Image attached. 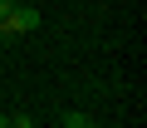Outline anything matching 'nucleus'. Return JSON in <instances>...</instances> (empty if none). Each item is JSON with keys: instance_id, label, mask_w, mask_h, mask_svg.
I'll return each instance as SVG.
<instances>
[{"instance_id": "obj_1", "label": "nucleus", "mask_w": 147, "mask_h": 128, "mask_svg": "<svg viewBox=\"0 0 147 128\" xmlns=\"http://www.w3.org/2000/svg\"><path fill=\"white\" fill-rule=\"evenodd\" d=\"M30 30H39V10H34V5H15L10 20H0V39H10V35H30Z\"/></svg>"}, {"instance_id": "obj_2", "label": "nucleus", "mask_w": 147, "mask_h": 128, "mask_svg": "<svg viewBox=\"0 0 147 128\" xmlns=\"http://www.w3.org/2000/svg\"><path fill=\"white\" fill-rule=\"evenodd\" d=\"M64 128H93L88 113H64Z\"/></svg>"}, {"instance_id": "obj_3", "label": "nucleus", "mask_w": 147, "mask_h": 128, "mask_svg": "<svg viewBox=\"0 0 147 128\" xmlns=\"http://www.w3.org/2000/svg\"><path fill=\"white\" fill-rule=\"evenodd\" d=\"M10 128H39V123H34L30 113H10Z\"/></svg>"}, {"instance_id": "obj_4", "label": "nucleus", "mask_w": 147, "mask_h": 128, "mask_svg": "<svg viewBox=\"0 0 147 128\" xmlns=\"http://www.w3.org/2000/svg\"><path fill=\"white\" fill-rule=\"evenodd\" d=\"M20 5V0H0V20H10V10Z\"/></svg>"}, {"instance_id": "obj_5", "label": "nucleus", "mask_w": 147, "mask_h": 128, "mask_svg": "<svg viewBox=\"0 0 147 128\" xmlns=\"http://www.w3.org/2000/svg\"><path fill=\"white\" fill-rule=\"evenodd\" d=\"M0 128H10V113H0Z\"/></svg>"}]
</instances>
